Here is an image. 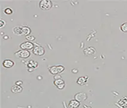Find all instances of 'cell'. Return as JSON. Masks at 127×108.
Here are the masks:
<instances>
[{"label":"cell","instance_id":"6da1fadb","mask_svg":"<svg viewBox=\"0 0 127 108\" xmlns=\"http://www.w3.org/2000/svg\"><path fill=\"white\" fill-rule=\"evenodd\" d=\"M53 6V3L50 0H42L39 2V7L41 10H50Z\"/></svg>","mask_w":127,"mask_h":108},{"label":"cell","instance_id":"7a4b0ae2","mask_svg":"<svg viewBox=\"0 0 127 108\" xmlns=\"http://www.w3.org/2000/svg\"><path fill=\"white\" fill-rule=\"evenodd\" d=\"M32 53L35 55L41 57V56L44 55V54H45V49L41 45H38V44H35L34 48H33V50H32Z\"/></svg>","mask_w":127,"mask_h":108},{"label":"cell","instance_id":"3957f363","mask_svg":"<svg viewBox=\"0 0 127 108\" xmlns=\"http://www.w3.org/2000/svg\"><path fill=\"white\" fill-rule=\"evenodd\" d=\"M17 58H27L31 56L30 52L28 50L22 49L19 51L14 54Z\"/></svg>","mask_w":127,"mask_h":108},{"label":"cell","instance_id":"277c9868","mask_svg":"<svg viewBox=\"0 0 127 108\" xmlns=\"http://www.w3.org/2000/svg\"><path fill=\"white\" fill-rule=\"evenodd\" d=\"M35 45H33V43H32V42L29 41H24V42L22 43L20 45V48L24 50H31L33 49V48H34Z\"/></svg>","mask_w":127,"mask_h":108},{"label":"cell","instance_id":"5b68a950","mask_svg":"<svg viewBox=\"0 0 127 108\" xmlns=\"http://www.w3.org/2000/svg\"><path fill=\"white\" fill-rule=\"evenodd\" d=\"M75 99L79 102H83L87 100V96L85 93H83V92L78 93L75 96Z\"/></svg>","mask_w":127,"mask_h":108},{"label":"cell","instance_id":"8992f818","mask_svg":"<svg viewBox=\"0 0 127 108\" xmlns=\"http://www.w3.org/2000/svg\"><path fill=\"white\" fill-rule=\"evenodd\" d=\"M115 105L120 108H127V97H123Z\"/></svg>","mask_w":127,"mask_h":108},{"label":"cell","instance_id":"52a82bcc","mask_svg":"<svg viewBox=\"0 0 127 108\" xmlns=\"http://www.w3.org/2000/svg\"><path fill=\"white\" fill-rule=\"evenodd\" d=\"M14 65H15V63L11 60H8V59L4 60L3 63H2L3 67L7 68V69H10V68L13 67Z\"/></svg>","mask_w":127,"mask_h":108},{"label":"cell","instance_id":"ba28073f","mask_svg":"<svg viewBox=\"0 0 127 108\" xmlns=\"http://www.w3.org/2000/svg\"><path fill=\"white\" fill-rule=\"evenodd\" d=\"M95 52H96V50H95V49L91 46L88 47V48H87L86 49H85L84 50V54L87 56L95 54Z\"/></svg>","mask_w":127,"mask_h":108},{"label":"cell","instance_id":"9c48e42d","mask_svg":"<svg viewBox=\"0 0 127 108\" xmlns=\"http://www.w3.org/2000/svg\"><path fill=\"white\" fill-rule=\"evenodd\" d=\"M88 79H89V78L87 76L79 77V78L77 79V81H76V83H77L78 85L83 86L88 82Z\"/></svg>","mask_w":127,"mask_h":108},{"label":"cell","instance_id":"30bf717a","mask_svg":"<svg viewBox=\"0 0 127 108\" xmlns=\"http://www.w3.org/2000/svg\"><path fill=\"white\" fill-rule=\"evenodd\" d=\"M79 106H80V102L77 101L75 99L70 100L69 103V108H78Z\"/></svg>","mask_w":127,"mask_h":108},{"label":"cell","instance_id":"8fae6325","mask_svg":"<svg viewBox=\"0 0 127 108\" xmlns=\"http://www.w3.org/2000/svg\"><path fill=\"white\" fill-rule=\"evenodd\" d=\"M23 90V88L21 86L14 85H13L11 88V91L13 93H15V94H17V93H21Z\"/></svg>","mask_w":127,"mask_h":108},{"label":"cell","instance_id":"7c38bea8","mask_svg":"<svg viewBox=\"0 0 127 108\" xmlns=\"http://www.w3.org/2000/svg\"><path fill=\"white\" fill-rule=\"evenodd\" d=\"M22 33H23V35H25V36H28V35H29V34L31 32V29L28 26H22Z\"/></svg>","mask_w":127,"mask_h":108},{"label":"cell","instance_id":"4fadbf2b","mask_svg":"<svg viewBox=\"0 0 127 108\" xmlns=\"http://www.w3.org/2000/svg\"><path fill=\"white\" fill-rule=\"evenodd\" d=\"M28 67H29V69H32L34 70L35 69H36V68L38 67V64L36 63V61H35L30 60L29 61V63H28Z\"/></svg>","mask_w":127,"mask_h":108},{"label":"cell","instance_id":"5bb4252c","mask_svg":"<svg viewBox=\"0 0 127 108\" xmlns=\"http://www.w3.org/2000/svg\"><path fill=\"white\" fill-rule=\"evenodd\" d=\"M13 34H15L17 35H23L22 26H16V27L14 28L13 29Z\"/></svg>","mask_w":127,"mask_h":108},{"label":"cell","instance_id":"9a60e30c","mask_svg":"<svg viewBox=\"0 0 127 108\" xmlns=\"http://www.w3.org/2000/svg\"><path fill=\"white\" fill-rule=\"evenodd\" d=\"M48 70H49V72L52 74V75H56L58 74L57 66H51V67H50L48 68Z\"/></svg>","mask_w":127,"mask_h":108},{"label":"cell","instance_id":"2e32d148","mask_svg":"<svg viewBox=\"0 0 127 108\" xmlns=\"http://www.w3.org/2000/svg\"><path fill=\"white\" fill-rule=\"evenodd\" d=\"M121 31L122 32L127 33V22H124L121 25Z\"/></svg>","mask_w":127,"mask_h":108},{"label":"cell","instance_id":"e0dca14e","mask_svg":"<svg viewBox=\"0 0 127 108\" xmlns=\"http://www.w3.org/2000/svg\"><path fill=\"white\" fill-rule=\"evenodd\" d=\"M64 84V81H63L62 79L54 80V85L56 86V87H57L58 85H60V84Z\"/></svg>","mask_w":127,"mask_h":108},{"label":"cell","instance_id":"ac0fdd59","mask_svg":"<svg viewBox=\"0 0 127 108\" xmlns=\"http://www.w3.org/2000/svg\"><path fill=\"white\" fill-rule=\"evenodd\" d=\"M4 12L5 14L10 15V14H11L13 13V10L11 8H10V7H7L6 8H5V9H4Z\"/></svg>","mask_w":127,"mask_h":108},{"label":"cell","instance_id":"d6986e66","mask_svg":"<svg viewBox=\"0 0 127 108\" xmlns=\"http://www.w3.org/2000/svg\"><path fill=\"white\" fill-rule=\"evenodd\" d=\"M57 72H58V73H61L64 70V67L62 65H59V66H57Z\"/></svg>","mask_w":127,"mask_h":108},{"label":"cell","instance_id":"ffe728a7","mask_svg":"<svg viewBox=\"0 0 127 108\" xmlns=\"http://www.w3.org/2000/svg\"><path fill=\"white\" fill-rule=\"evenodd\" d=\"M26 39L30 41H32L35 40V37L34 36H32V35H28V36L26 37Z\"/></svg>","mask_w":127,"mask_h":108},{"label":"cell","instance_id":"44dd1931","mask_svg":"<svg viewBox=\"0 0 127 108\" xmlns=\"http://www.w3.org/2000/svg\"><path fill=\"white\" fill-rule=\"evenodd\" d=\"M64 87H65V84H60V85L57 86V88L59 90H63V89H64Z\"/></svg>","mask_w":127,"mask_h":108},{"label":"cell","instance_id":"7402d4cb","mask_svg":"<svg viewBox=\"0 0 127 108\" xmlns=\"http://www.w3.org/2000/svg\"><path fill=\"white\" fill-rule=\"evenodd\" d=\"M23 84V82L21 80H19V81H16L15 82V85H19V86H22Z\"/></svg>","mask_w":127,"mask_h":108},{"label":"cell","instance_id":"603a6c76","mask_svg":"<svg viewBox=\"0 0 127 108\" xmlns=\"http://www.w3.org/2000/svg\"><path fill=\"white\" fill-rule=\"evenodd\" d=\"M5 25V22L2 20V19H1V20H0V27L2 28L4 25Z\"/></svg>","mask_w":127,"mask_h":108},{"label":"cell","instance_id":"cb8c5ba5","mask_svg":"<svg viewBox=\"0 0 127 108\" xmlns=\"http://www.w3.org/2000/svg\"><path fill=\"white\" fill-rule=\"evenodd\" d=\"M62 79V77L60 75H54V80H57V79Z\"/></svg>","mask_w":127,"mask_h":108},{"label":"cell","instance_id":"d4e9b609","mask_svg":"<svg viewBox=\"0 0 127 108\" xmlns=\"http://www.w3.org/2000/svg\"><path fill=\"white\" fill-rule=\"evenodd\" d=\"M83 108H93L90 107V106H86V105H84V106H83Z\"/></svg>","mask_w":127,"mask_h":108}]
</instances>
